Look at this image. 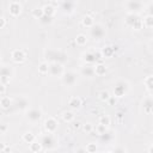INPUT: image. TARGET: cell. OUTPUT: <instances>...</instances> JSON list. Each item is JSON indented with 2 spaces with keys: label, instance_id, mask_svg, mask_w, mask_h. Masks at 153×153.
Segmentation results:
<instances>
[{
  "label": "cell",
  "instance_id": "4",
  "mask_svg": "<svg viewBox=\"0 0 153 153\" xmlns=\"http://www.w3.org/2000/svg\"><path fill=\"white\" fill-rule=\"evenodd\" d=\"M42 117V111L36 108H31L26 111V120L31 123H37Z\"/></svg>",
  "mask_w": 153,
  "mask_h": 153
},
{
  "label": "cell",
  "instance_id": "48",
  "mask_svg": "<svg viewBox=\"0 0 153 153\" xmlns=\"http://www.w3.org/2000/svg\"><path fill=\"white\" fill-rule=\"evenodd\" d=\"M152 131H153V127H152Z\"/></svg>",
  "mask_w": 153,
  "mask_h": 153
},
{
  "label": "cell",
  "instance_id": "12",
  "mask_svg": "<svg viewBox=\"0 0 153 153\" xmlns=\"http://www.w3.org/2000/svg\"><path fill=\"white\" fill-rule=\"evenodd\" d=\"M11 57H12V60H13L14 62L20 63V62H23V61L26 59V55H25V53H24L22 49H16V50L12 51Z\"/></svg>",
  "mask_w": 153,
  "mask_h": 153
},
{
  "label": "cell",
  "instance_id": "47",
  "mask_svg": "<svg viewBox=\"0 0 153 153\" xmlns=\"http://www.w3.org/2000/svg\"><path fill=\"white\" fill-rule=\"evenodd\" d=\"M149 112H151V114H153V106L151 108V111H149Z\"/></svg>",
  "mask_w": 153,
  "mask_h": 153
},
{
  "label": "cell",
  "instance_id": "15",
  "mask_svg": "<svg viewBox=\"0 0 153 153\" xmlns=\"http://www.w3.org/2000/svg\"><path fill=\"white\" fill-rule=\"evenodd\" d=\"M61 10L65 13H72L73 10H74V2H73V0H65L61 4Z\"/></svg>",
  "mask_w": 153,
  "mask_h": 153
},
{
  "label": "cell",
  "instance_id": "29",
  "mask_svg": "<svg viewBox=\"0 0 153 153\" xmlns=\"http://www.w3.org/2000/svg\"><path fill=\"white\" fill-rule=\"evenodd\" d=\"M62 118L65 122H72L74 120V114L72 111H65L62 114Z\"/></svg>",
  "mask_w": 153,
  "mask_h": 153
},
{
  "label": "cell",
  "instance_id": "6",
  "mask_svg": "<svg viewBox=\"0 0 153 153\" xmlns=\"http://www.w3.org/2000/svg\"><path fill=\"white\" fill-rule=\"evenodd\" d=\"M128 88H129L128 82L121 80V81H118V82L115 85V87H114V94H115L116 97H122V96H124V94L127 93Z\"/></svg>",
  "mask_w": 153,
  "mask_h": 153
},
{
  "label": "cell",
  "instance_id": "22",
  "mask_svg": "<svg viewBox=\"0 0 153 153\" xmlns=\"http://www.w3.org/2000/svg\"><path fill=\"white\" fill-rule=\"evenodd\" d=\"M42 8H43V11H44V14L50 16V17H54V14H55V12H56V10H55V7H54L53 5H44Z\"/></svg>",
  "mask_w": 153,
  "mask_h": 153
},
{
  "label": "cell",
  "instance_id": "41",
  "mask_svg": "<svg viewBox=\"0 0 153 153\" xmlns=\"http://www.w3.org/2000/svg\"><path fill=\"white\" fill-rule=\"evenodd\" d=\"M6 130H7V126H6V124H1V127H0V133H1V134H5Z\"/></svg>",
  "mask_w": 153,
  "mask_h": 153
},
{
  "label": "cell",
  "instance_id": "33",
  "mask_svg": "<svg viewBox=\"0 0 153 153\" xmlns=\"http://www.w3.org/2000/svg\"><path fill=\"white\" fill-rule=\"evenodd\" d=\"M110 98H111V96H110V93H109L108 91H102V92L99 93V99H100L102 102H108Z\"/></svg>",
  "mask_w": 153,
  "mask_h": 153
},
{
  "label": "cell",
  "instance_id": "24",
  "mask_svg": "<svg viewBox=\"0 0 153 153\" xmlns=\"http://www.w3.org/2000/svg\"><path fill=\"white\" fill-rule=\"evenodd\" d=\"M105 72H106L105 65L98 63V65L94 66V73H96V75H103V74H105Z\"/></svg>",
  "mask_w": 153,
  "mask_h": 153
},
{
  "label": "cell",
  "instance_id": "21",
  "mask_svg": "<svg viewBox=\"0 0 153 153\" xmlns=\"http://www.w3.org/2000/svg\"><path fill=\"white\" fill-rule=\"evenodd\" d=\"M16 105H17L19 109H25V108L29 105V102H27L26 98H24V97H19V98L16 99Z\"/></svg>",
  "mask_w": 153,
  "mask_h": 153
},
{
  "label": "cell",
  "instance_id": "13",
  "mask_svg": "<svg viewBox=\"0 0 153 153\" xmlns=\"http://www.w3.org/2000/svg\"><path fill=\"white\" fill-rule=\"evenodd\" d=\"M8 11H10V14H11V16L17 17V16H19L20 12H22V5H20L18 1H13V2L10 4Z\"/></svg>",
  "mask_w": 153,
  "mask_h": 153
},
{
  "label": "cell",
  "instance_id": "45",
  "mask_svg": "<svg viewBox=\"0 0 153 153\" xmlns=\"http://www.w3.org/2000/svg\"><path fill=\"white\" fill-rule=\"evenodd\" d=\"M148 152H151V153H152V152H153V146H151V147H149V148H148Z\"/></svg>",
  "mask_w": 153,
  "mask_h": 153
},
{
  "label": "cell",
  "instance_id": "37",
  "mask_svg": "<svg viewBox=\"0 0 153 153\" xmlns=\"http://www.w3.org/2000/svg\"><path fill=\"white\" fill-rule=\"evenodd\" d=\"M85 151L88 152V153H93V152L97 151V145L93 143V142H91V143H88V145L85 147Z\"/></svg>",
  "mask_w": 153,
  "mask_h": 153
},
{
  "label": "cell",
  "instance_id": "7",
  "mask_svg": "<svg viewBox=\"0 0 153 153\" xmlns=\"http://www.w3.org/2000/svg\"><path fill=\"white\" fill-rule=\"evenodd\" d=\"M41 142H42L44 149H51V148L55 146L56 140H55V137L53 136V133H48V134H45V135L42 136Z\"/></svg>",
  "mask_w": 153,
  "mask_h": 153
},
{
  "label": "cell",
  "instance_id": "42",
  "mask_svg": "<svg viewBox=\"0 0 153 153\" xmlns=\"http://www.w3.org/2000/svg\"><path fill=\"white\" fill-rule=\"evenodd\" d=\"M147 12H148V14L153 16V4H151V5L147 7Z\"/></svg>",
  "mask_w": 153,
  "mask_h": 153
},
{
  "label": "cell",
  "instance_id": "40",
  "mask_svg": "<svg viewBox=\"0 0 153 153\" xmlns=\"http://www.w3.org/2000/svg\"><path fill=\"white\" fill-rule=\"evenodd\" d=\"M0 29H4L5 27V25H6V18L5 17H1V19H0Z\"/></svg>",
  "mask_w": 153,
  "mask_h": 153
},
{
  "label": "cell",
  "instance_id": "44",
  "mask_svg": "<svg viewBox=\"0 0 153 153\" xmlns=\"http://www.w3.org/2000/svg\"><path fill=\"white\" fill-rule=\"evenodd\" d=\"M73 128H75V129H78V128H80V123H79V122H75V123L73 124Z\"/></svg>",
  "mask_w": 153,
  "mask_h": 153
},
{
  "label": "cell",
  "instance_id": "36",
  "mask_svg": "<svg viewBox=\"0 0 153 153\" xmlns=\"http://www.w3.org/2000/svg\"><path fill=\"white\" fill-rule=\"evenodd\" d=\"M82 129H84L87 134H90V133H92V130H94V127H93V124H92V123L87 122V123H85V124L82 126Z\"/></svg>",
  "mask_w": 153,
  "mask_h": 153
},
{
  "label": "cell",
  "instance_id": "35",
  "mask_svg": "<svg viewBox=\"0 0 153 153\" xmlns=\"http://www.w3.org/2000/svg\"><path fill=\"white\" fill-rule=\"evenodd\" d=\"M38 20H39L42 24H49V23H51V22H53V17L47 16V14H43V17H42V18H39Z\"/></svg>",
  "mask_w": 153,
  "mask_h": 153
},
{
  "label": "cell",
  "instance_id": "1",
  "mask_svg": "<svg viewBox=\"0 0 153 153\" xmlns=\"http://www.w3.org/2000/svg\"><path fill=\"white\" fill-rule=\"evenodd\" d=\"M126 24L135 30H140L143 26V22L139 18L136 13H128L126 16Z\"/></svg>",
  "mask_w": 153,
  "mask_h": 153
},
{
  "label": "cell",
  "instance_id": "28",
  "mask_svg": "<svg viewBox=\"0 0 153 153\" xmlns=\"http://www.w3.org/2000/svg\"><path fill=\"white\" fill-rule=\"evenodd\" d=\"M23 140H24L26 143L30 145L31 142H33V141L36 140V137H35V135H33L32 133H29V131H27V133H25V134L23 135Z\"/></svg>",
  "mask_w": 153,
  "mask_h": 153
},
{
  "label": "cell",
  "instance_id": "39",
  "mask_svg": "<svg viewBox=\"0 0 153 153\" xmlns=\"http://www.w3.org/2000/svg\"><path fill=\"white\" fill-rule=\"evenodd\" d=\"M0 79H1V85H6V84L10 82V80H11L10 76H5V75H1Z\"/></svg>",
  "mask_w": 153,
  "mask_h": 153
},
{
  "label": "cell",
  "instance_id": "19",
  "mask_svg": "<svg viewBox=\"0 0 153 153\" xmlns=\"http://www.w3.org/2000/svg\"><path fill=\"white\" fill-rule=\"evenodd\" d=\"M115 50H116V47L106 45V47H104V48L102 49V55H103L104 57H110V56L115 53Z\"/></svg>",
  "mask_w": 153,
  "mask_h": 153
},
{
  "label": "cell",
  "instance_id": "2",
  "mask_svg": "<svg viewBox=\"0 0 153 153\" xmlns=\"http://www.w3.org/2000/svg\"><path fill=\"white\" fill-rule=\"evenodd\" d=\"M47 59L51 60V62H60L63 63L67 61V55L62 51H57V50H47L45 51Z\"/></svg>",
  "mask_w": 153,
  "mask_h": 153
},
{
  "label": "cell",
  "instance_id": "23",
  "mask_svg": "<svg viewBox=\"0 0 153 153\" xmlns=\"http://www.w3.org/2000/svg\"><path fill=\"white\" fill-rule=\"evenodd\" d=\"M75 43H76L78 45H80V47L85 45V44L87 43V37H86V35L79 33V35L76 36V38H75Z\"/></svg>",
  "mask_w": 153,
  "mask_h": 153
},
{
  "label": "cell",
  "instance_id": "46",
  "mask_svg": "<svg viewBox=\"0 0 153 153\" xmlns=\"http://www.w3.org/2000/svg\"><path fill=\"white\" fill-rule=\"evenodd\" d=\"M149 47H151V49H152V51H153V41L149 43Z\"/></svg>",
  "mask_w": 153,
  "mask_h": 153
},
{
  "label": "cell",
  "instance_id": "27",
  "mask_svg": "<svg viewBox=\"0 0 153 153\" xmlns=\"http://www.w3.org/2000/svg\"><path fill=\"white\" fill-rule=\"evenodd\" d=\"M142 22H143V26L145 27H153V16L147 14Z\"/></svg>",
  "mask_w": 153,
  "mask_h": 153
},
{
  "label": "cell",
  "instance_id": "32",
  "mask_svg": "<svg viewBox=\"0 0 153 153\" xmlns=\"http://www.w3.org/2000/svg\"><path fill=\"white\" fill-rule=\"evenodd\" d=\"M43 14H44V11H43V8H35V10L32 11V16H33L36 19H39V18H42V17H43Z\"/></svg>",
  "mask_w": 153,
  "mask_h": 153
},
{
  "label": "cell",
  "instance_id": "38",
  "mask_svg": "<svg viewBox=\"0 0 153 153\" xmlns=\"http://www.w3.org/2000/svg\"><path fill=\"white\" fill-rule=\"evenodd\" d=\"M143 105H145V108H146V111L149 112V111H151V108L153 106V99L147 98V99L143 102Z\"/></svg>",
  "mask_w": 153,
  "mask_h": 153
},
{
  "label": "cell",
  "instance_id": "20",
  "mask_svg": "<svg viewBox=\"0 0 153 153\" xmlns=\"http://www.w3.org/2000/svg\"><path fill=\"white\" fill-rule=\"evenodd\" d=\"M11 104H12V100L10 99V97L1 96V98H0V105H1L2 109H7V108H10Z\"/></svg>",
  "mask_w": 153,
  "mask_h": 153
},
{
  "label": "cell",
  "instance_id": "3",
  "mask_svg": "<svg viewBox=\"0 0 153 153\" xmlns=\"http://www.w3.org/2000/svg\"><path fill=\"white\" fill-rule=\"evenodd\" d=\"M90 35H91V37H92L93 39L99 41V39H102V38L104 37L105 30H104L103 25H100V24H94L92 27H90Z\"/></svg>",
  "mask_w": 153,
  "mask_h": 153
},
{
  "label": "cell",
  "instance_id": "14",
  "mask_svg": "<svg viewBox=\"0 0 153 153\" xmlns=\"http://www.w3.org/2000/svg\"><path fill=\"white\" fill-rule=\"evenodd\" d=\"M81 75L82 76H86V78H92L96 73H94V67H92L91 65L86 63L84 67H81Z\"/></svg>",
  "mask_w": 153,
  "mask_h": 153
},
{
  "label": "cell",
  "instance_id": "31",
  "mask_svg": "<svg viewBox=\"0 0 153 153\" xmlns=\"http://www.w3.org/2000/svg\"><path fill=\"white\" fill-rule=\"evenodd\" d=\"M1 75H5V76H12V71H11V68L8 67V66H5V65H2V67H1Z\"/></svg>",
  "mask_w": 153,
  "mask_h": 153
},
{
  "label": "cell",
  "instance_id": "34",
  "mask_svg": "<svg viewBox=\"0 0 153 153\" xmlns=\"http://www.w3.org/2000/svg\"><path fill=\"white\" fill-rule=\"evenodd\" d=\"M99 123H102V124H104V126L108 127L110 124V117L108 115H102L99 117Z\"/></svg>",
  "mask_w": 153,
  "mask_h": 153
},
{
  "label": "cell",
  "instance_id": "11",
  "mask_svg": "<svg viewBox=\"0 0 153 153\" xmlns=\"http://www.w3.org/2000/svg\"><path fill=\"white\" fill-rule=\"evenodd\" d=\"M44 128L47 130V133H55V130L57 129V121L54 117H48L44 121Z\"/></svg>",
  "mask_w": 153,
  "mask_h": 153
},
{
  "label": "cell",
  "instance_id": "10",
  "mask_svg": "<svg viewBox=\"0 0 153 153\" xmlns=\"http://www.w3.org/2000/svg\"><path fill=\"white\" fill-rule=\"evenodd\" d=\"M99 56H100V54H99V53L93 51V50H88V51H86V53H84V54H82V60H84L86 63L91 65V63L96 62V61L99 59Z\"/></svg>",
  "mask_w": 153,
  "mask_h": 153
},
{
  "label": "cell",
  "instance_id": "17",
  "mask_svg": "<svg viewBox=\"0 0 153 153\" xmlns=\"http://www.w3.org/2000/svg\"><path fill=\"white\" fill-rule=\"evenodd\" d=\"M49 65H50V63H48L47 61L41 62V63L38 65V73L42 74V75L48 74V73H49Z\"/></svg>",
  "mask_w": 153,
  "mask_h": 153
},
{
  "label": "cell",
  "instance_id": "16",
  "mask_svg": "<svg viewBox=\"0 0 153 153\" xmlns=\"http://www.w3.org/2000/svg\"><path fill=\"white\" fill-rule=\"evenodd\" d=\"M68 105H69L71 109L78 110V109L81 108V99H80L79 97H72V98H69V100H68Z\"/></svg>",
  "mask_w": 153,
  "mask_h": 153
},
{
  "label": "cell",
  "instance_id": "18",
  "mask_svg": "<svg viewBox=\"0 0 153 153\" xmlns=\"http://www.w3.org/2000/svg\"><path fill=\"white\" fill-rule=\"evenodd\" d=\"M29 148H30V151H31V152H33V153H38V152H41V151L43 149V145H42V142L33 141V142H31V143H30Z\"/></svg>",
  "mask_w": 153,
  "mask_h": 153
},
{
  "label": "cell",
  "instance_id": "25",
  "mask_svg": "<svg viewBox=\"0 0 153 153\" xmlns=\"http://www.w3.org/2000/svg\"><path fill=\"white\" fill-rule=\"evenodd\" d=\"M82 25L86 26V27H92V26L94 25V20H93V18L90 17V16H85V17L82 18Z\"/></svg>",
  "mask_w": 153,
  "mask_h": 153
},
{
  "label": "cell",
  "instance_id": "26",
  "mask_svg": "<svg viewBox=\"0 0 153 153\" xmlns=\"http://www.w3.org/2000/svg\"><path fill=\"white\" fill-rule=\"evenodd\" d=\"M94 130H96V134H98V135L102 136L103 134H105L108 131V127L104 126V124H102V123H99V124H97L94 127Z\"/></svg>",
  "mask_w": 153,
  "mask_h": 153
},
{
  "label": "cell",
  "instance_id": "43",
  "mask_svg": "<svg viewBox=\"0 0 153 153\" xmlns=\"http://www.w3.org/2000/svg\"><path fill=\"white\" fill-rule=\"evenodd\" d=\"M5 90H6V85H1V92H0L1 96H5Z\"/></svg>",
  "mask_w": 153,
  "mask_h": 153
},
{
  "label": "cell",
  "instance_id": "9",
  "mask_svg": "<svg viewBox=\"0 0 153 153\" xmlns=\"http://www.w3.org/2000/svg\"><path fill=\"white\" fill-rule=\"evenodd\" d=\"M126 7H127L129 13H136L137 14L140 11H142V4L139 0H128Z\"/></svg>",
  "mask_w": 153,
  "mask_h": 153
},
{
  "label": "cell",
  "instance_id": "5",
  "mask_svg": "<svg viewBox=\"0 0 153 153\" xmlns=\"http://www.w3.org/2000/svg\"><path fill=\"white\" fill-rule=\"evenodd\" d=\"M65 73L63 66L60 62H51L49 65V74L53 76H62Z\"/></svg>",
  "mask_w": 153,
  "mask_h": 153
},
{
  "label": "cell",
  "instance_id": "30",
  "mask_svg": "<svg viewBox=\"0 0 153 153\" xmlns=\"http://www.w3.org/2000/svg\"><path fill=\"white\" fill-rule=\"evenodd\" d=\"M145 86L147 87V90H149L151 92L153 91V75H149L145 79Z\"/></svg>",
  "mask_w": 153,
  "mask_h": 153
},
{
  "label": "cell",
  "instance_id": "8",
  "mask_svg": "<svg viewBox=\"0 0 153 153\" xmlns=\"http://www.w3.org/2000/svg\"><path fill=\"white\" fill-rule=\"evenodd\" d=\"M61 78H62L63 85L67 87H71L76 82V74L74 72H65Z\"/></svg>",
  "mask_w": 153,
  "mask_h": 153
}]
</instances>
